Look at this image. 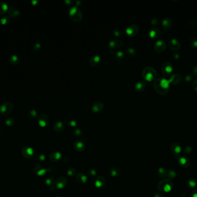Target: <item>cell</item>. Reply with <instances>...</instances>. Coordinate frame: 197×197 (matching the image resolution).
<instances>
[{
    "label": "cell",
    "mask_w": 197,
    "mask_h": 197,
    "mask_svg": "<svg viewBox=\"0 0 197 197\" xmlns=\"http://www.w3.org/2000/svg\"><path fill=\"white\" fill-rule=\"evenodd\" d=\"M157 76V72L154 68L151 67H146L142 71V77L147 81H152Z\"/></svg>",
    "instance_id": "obj_1"
},
{
    "label": "cell",
    "mask_w": 197,
    "mask_h": 197,
    "mask_svg": "<svg viewBox=\"0 0 197 197\" xmlns=\"http://www.w3.org/2000/svg\"><path fill=\"white\" fill-rule=\"evenodd\" d=\"M157 187L158 189L160 191L168 193L171 190L173 186L171 181L167 180V179H164L158 184Z\"/></svg>",
    "instance_id": "obj_2"
},
{
    "label": "cell",
    "mask_w": 197,
    "mask_h": 197,
    "mask_svg": "<svg viewBox=\"0 0 197 197\" xmlns=\"http://www.w3.org/2000/svg\"><path fill=\"white\" fill-rule=\"evenodd\" d=\"M14 105L11 102H6L0 106V113L2 116H7L12 112Z\"/></svg>",
    "instance_id": "obj_3"
},
{
    "label": "cell",
    "mask_w": 197,
    "mask_h": 197,
    "mask_svg": "<svg viewBox=\"0 0 197 197\" xmlns=\"http://www.w3.org/2000/svg\"><path fill=\"white\" fill-rule=\"evenodd\" d=\"M70 16L73 21L79 22L82 19V15L80 10L77 7H72L69 11Z\"/></svg>",
    "instance_id": "obj_4"
},
{
    "label": "cell",
    "mask_w": 197,
    "mask_h": 197,
    "mask_svg": "<svg viewBox=\"0 0 197 197\" xmlns=\"http://www.w3.org/2000/svg\"><path fill=\"white\" fill-rule=\"evenodd\" d=\"M173 67L170 62H165L163 64L161 67V71L163 74L165 76H168L172 72Z\"/></svg>",
    "instance_id": "obj_5"
},
{
    "label": "cell",
    "mask_w": 197,
    "mask_h": 197,
    "mask_svg": "<svg viewBox=\"0 0 197 197\" xmlns=\"http://www.w3.org/2000/svg\"><path fill=\"white\" fill-rule=\"evenodd\" d=\"M138 31L139 28L136 24H131L126 30V34L131 37L135 36L138 33Z\"/></svg>",
    "instance_id": "obj_6"
},
{
    "label": "cell",
    "mask_w": 197,
    "mask_h": 197,
    "mask_svg": "<svg viewBox=\"0 0 197 197\" xmlns=\"http://www.w3.org/2000/svg\"><path fill=\"white\" fill-rule=\"evenodd\" d=\"M7 12L8 13L10 17L14 19H17L20 15V12L19 9L14 6H9Z\"/></svg>",
    "instance_id": "obj_7"
},
{
    "label": "cell",
    "mask_w": 197,
    "mask_h": 197,
    "mask_svg": "<svg viewBox=\"0 0 197 197\" xmlns=\"http://www.w3.org/2000/svg\"><path fill=\"white\" fill-rule=\"evenodd\" d=\"M21 154L23 157L26 158H31L34 154V150L29 146H24L21 150Z\"/></svg>",
    "instance_id": "obj_8"
},
{
    "label": "cell",
    "mask_w": 197,
    "mask_h": 197,
    "mask_svg": "<svg viewBox=\"0 0 197 197\" xmlns=\"http://www.w3.org/2000/svg\"><path fill=\"white\" fill-rule=\"evenodd\" d=\"M154 48H155V50L156 52H158V53L163 52L166 49L165 42L162 41V40L158 41L155 43Z\"/></svg>",
    "instance_id": "obj_9"
},
{
    "label": "cell",
    "mask_w": 197,
    "mask_h": 197,
    "mask_svg": "<svg viewBox=\"0 0 197 197\" xmlns=\"http://www.w3.org/2000/svg\"><path fill=\"white\" fill-rule=\"evenodd\" d=\"M67 180L64 177H59V178L55 180V187L57 188H63L66 186Z\"/></svg>",
    "instance_id": "obj_10"
},
{
    "label": "cell",
    "mask_w": 197,
    "mask_h": 197,
    "mask_svg": "<svg viewBox=\"0 0 197 197\" xmlns=\"http://www.w3.org/2000/svg\"><path fill=\"white\" fill-rule=\"evenodd\" d=\"M39 124L42 127H45L49 124V117L46 114H41L38 117Z\"/></svg>",
    "instance_id": "obj_11"
},
{
    "label": "cell",
    "mask_w": 197,
    "mask_h": 197,
    "mask_svg": "<svg viewBox=\"0 0 197 197\" xmlns=\"http://www.w3.org/2000/svg\"><path fill=\"white\" fill-rule=\"evenodd\" d=\"M168 46L171 50H174V51H177V50L180 49V44L178 40L173 38L171 39L170 42H169Z\"/></svg>",
    "instance_id": "obj_12"
},
{
    "label": "cell",
    "mask_w": 197,
    "mask_h": 197,
    "mask_svg": "<svg viewBox=\"0 0 197 197\" xmlns=\"http://www.w3.org/2000/svg\"><path fill=\"white\" fill-rule=\"evenodd\" d=\"M181 80H182L181 76L179 74H175L171 76V78L169 79V81L172 85H176L179 84L181 82Z\"/></svg>",
    "instance_id": "obj_13"
},
{
    "label": "cell",
    "mask_w": 197,
    "mask_h": 197,
    "mask_svg": "<svg viewBox=\"0 0 197 197\" xmlns=\"http://www.w3.org/2000/svg\"><path fill=\"white\" fill-rule=\"evenodd\" d=\"M105 184V180L104 177L98 176L95 179V185L97 188H102L104 187Z\"/></svg>",
    "instance_id": "obj_14"
},
{
    "label": "cell",
    "mask_w": 197,
    "mask_h": 197,
    "mask_svg": "<svg viewBox=\"0 0 197 197\" xmlns=\"http://www.w3.org/2000/svg\"><path fill=\"white\" fill-rule=\"evenodd\" d=\"M172 25L171 19L170 18H166L163 20L162 22V28L164 31H168L171 29Z\"/></svg>",
    "instance_id": "obj_15"
},
{
    "label": "cell",
    "mask_w": 197,
    "mask_h": 197,
    "mask_svg": "<svg viewBox=\"0 0 197 197\" xmlns=\"http://www.w3.org/2000/svg\"><path fill=\"white\" fill-rule=\"evenodd\" d=\"M146 83L143 81H139L137 82L134 85V88L136 92H142L145 89Z\"/></svg>",
    "instance_id": "obj_16"
},
{
    "label": "cell",
    "mask_w": 197,
    "mask_h": 197,
    "mask_svg": "<svg viewBox=\"0 0 197 197\" xmlns=\"http://www.w3.org/2000/svg\"><path fill=\"white\" fill-rule=\"evenodd\" d=\"M74 148L75 150L79 151V152L82 151L83 150H84L85 148V144L82 141L77 140L74 143Z\"/></svg>",
    "instance_id": "obj_17"
},
{
    "label": "cell",
    "mask_w": 197,
    "mask_h": 197,
    "mask_svg": "<svg viewBox=\"0 0 197 197\" xmlns=\"http://www.w3.org/2000/svg\"><path fill=\"white\" fill-rule=\"evenodd\" d=\"M122 45V42L120 40H115L111 41L109 43V46L111 49H117L119 48Z\"/></svg>",
    "instance_id": "obj_18"
},
{
    "label": "cell",
    "mask_w": 197,
    "mask_h": 197,
    "mask_svg": "<svg viewBox=\"0 0 197 197\" xmlns=\"http://www.w3.org/2000/svg\"><path fill=\"white\" fill-rule=\"evenodd\" d=\"M34 172L36 174V175L39 176H43L44 175L46 172V170L43 166L37 165L35 166L34 168Z\"/></svg>",
    "instance_id": "obj_19"
},
{
    "label": "cell",
    "mask_w": 197,
    "mask_h": 197,
    "mask_svg": "<svg viewBox=\"0 0 197 197\" xmlns=\"http://www.w3.org/2000/svg\"><path fill=\"white\" fill-rule=\"evenodd\" d=\"M64 128H65L64 123L61 122H57L54 125V127H53V128H54V131L57 132H62V131L64 130Z\"/></svg>",
    "instance_id": "obj_20"
},
{
    "label": "cell",
    "mask_w": 197,
    "mask_h": 197,
    "mask_svg": "<svg viewBox=\"0 0 197 197\" xmlns=\"http://www.w3.org/2000/svg\"><path fill=\"white\" fill-rule=\"evenodd\" d=\"M161 35V32L160 30L158 29H154L151 30L149 32V35L151 38H157Z\"/></svg>",
    "instance_id": "obj_21"
},
{
    "label": "cell",
    "mask_w": 197,
    "mask_h": 197,
    "mask_svg": "<svg viewBox=\"0 0 197 197\" xmlns=\"http://www.w3.org/2000/svg\"><path fill=\"white\" fill-rule=\"evenodd\" d=\"M100 61V57L98 55H93L91 59L89 60V64L92 67H94L97 65L99 62Z\"/></svg>",
    "instance_id": "obj_22"
},
{
    "label": "cell",
    "mask_w": 197,
    "mask_h": 197,
    "mask_svg": "<svg viewBox=\"0 0 197 197\" xmlns=\"http://www.w3.org/2000/svg\"><path fill=\"white\" fill-rule=\"evenodd\" d=\"M104 107V104L102 102H97L94 103L92 107V110L94 112H98L102 110Z\"/></svg>",
    "instance_id": "obj_23"
},
{
    "label": "cell",
    "mask_w": 197,
    "mask_h": 197,
    "mask_svg": "<svg viewBox=\"0 0 197 197\" xmlns=\"http://www.w3.org/2000/svg\"><path fill=\"white\" fill-rule=\"evenodd\" d=\"M76 180L79 183L84 184L87 182V178L83 173H80L76 175Z\"/></svg>",
    "instance_id": "obj_24"
},
{
    "label": "cell",
    "mask_w": 197,
    "mask_h": 197,
    "mask_svg": "<svg viewBox=\"0 0 197 197\" xmlns=\"http://www.w3.org/2000/svg\"><path fill=\"white\" fill-rule=\"evenodd\" d=\"M61 157V154L58 151H55L51 154L50 156V160L52 162H56L58 160H59Z\"/></svg>",
    "instance_id": "obj_25"
},
{
    "label": "cell",
    "mask_w": 197,
    "mask_h": 197,
    "mask_svg": "<svg viewBox=\"0 0 197 197\" xmlns=\"http://www.w3.org/2000/svg\"><path fill=\"white\" fill-rule=\"evenodd\" d=\"M9 6L3 1H0V15H3L7 12Z\"/></svg>",
    "instance_id": "obj_26"
},
{
    "label": "cell",
    "mask_w": 197,
    "mask_h": 197,
    "mask_svg": "<svg viewBox=\"0 0 197 197\" xmlns=\"http://www.w3.org/2000/svg\"><path fill=\"white\" fill-rule=\"evenodd\" d=\"M109 172L111 176L113 177H118L121 174V172L119 169L115 167L111 168L109 170Z\"/></svg>",
    "instance_id": "obj_27"
},
{
    "label": "cell",
    "mask_w": 197,
    "mask_h": 197,
    "mask_svg": "<svg viewBox=\"0 0 197 197\" xmlns=\"http://www.w3.org/2000/svg\"><path fill=\"white\" fill-rule=\"evenodd\" d=\"M113 57V59L116 60H118V61H120L122 60L124 58L125 55L123 54V53L121 51H117L113 53L112 54Z\"/></svg>",
    "instance_id": "obj_28"
},
{
    "label": "cell",
    "mask_w": 197,
    "mask_h": 197,
    "mask_svg": "<svg viewBox=\"0 0 197 197\" xmlns=\"http://www.w3.org/2000/svg\"><path fill=\"white\" fill-rule=\"evenodd\" d=\"M171 150L176 155H178L179 154H180L181 152V149L180 147V145H179L177 143H173V145L171 146Z\"/></svg>",
    "instance_id": "obj_29"
},
{
    "label": "cell",
    "mask_w": 197,
    "mask_h": 197,
    "mask_svg": "<svg viewBox=\"0 0 197 197\" xmlns=\"http://www.w3.org/2000/svg\"><path fill=\"white\" fill-rule=\"evenodd\" d=\"M9 62L11 64L16 65L18 64L20 62V59L17 55H12L9 58Z\"/></svg>",
    "instance_id": "obj_30"
},
{
    "label": "cell",
    "mask_w": 197,
    "mask_h": 197,
    "mask_svg": "<svg viewBox=\"0 0 197 197\" xmlns=\"http://www.w3.org/2000/svg\"><path fill=\"white\" fill-rule=\"evenodd\" d=\"M179 164H180V165L182 166H184V167H187V166H188L189 165L190 162H189L188 159L185 157H181L179 158Z\"/></svg>",
    "instance_id": "obj_31"
},
{
    "label": "cell",
    "mask_w": 197,
    "mask_h": 197,
    "mask_svg": "<svg viewBox=\"0 0 197 197\" xmlns=\"http://www.w3.org/2000/svg\"><path fill=\"white\" fill-rule=\"evenodd\" d=\"M126 53L128 56L133 57L136 54V51L134 49H133V47H128L126 50Z\"/></svg>",
    "instance_id": "obj_32"
},
{
    "label": "cell",
    "mask_w": 197,
    "mask_h": 197,
    "mask_svg": "<svg viewBox=\"0 0 197 197\" xmlns=\"http://www.w3.org/2000/svg\"><path fill=\"white\" fill-rule=\"evenodd\" d=\"M189 45L191 47L197 48V38L195 37H193L190 39L189 41Z\"/></svg>",
    "instance_id": "obj_33"
},
{
    "label": "cell",
    "mask_w": 197,
    "mask_h": 197,
    "mask_svg": "<svg viewBox=\"0 0 197 197\" xmlns=\"http://www.w3.org/2000/svg\"><path fill=\"white\" fill-rule=\"evenodd\" d=\"M10 21H11V19H10V17L8 16H5L4 17H2V18L0 20V22H1L2 24H7L10 23Z\"/></svg>",
    "instance_id": "obj_34"
},
{
    "label": "cell",
    "mask_w": 197,
    "mask_h": 197,
    "mask_svg": "<svg viewBox=\"0 0 197 197\" xmlns=\"http://www.w3.org/2000/svg\"><path fill=\"white\" fill-rule=\"evenodd\" d=\"M27 115L29 118H35L37 116V112L35 109H31L28 112Z\"/></svg>",
    "instance_id": "obj_35"
},
{
    "label": "cell",
    "mask_w": 197,
    "mask_h": 197,
    "mask_svg": "<svg viewBox=\"0 0 197 197\" xmlns=\"http://www.w3.org/2000/svg\"><path fill=\"white\" fill-rule=\"evenodd\" d=\"M67 175L70 176H74L75 175H77L76 170H75L74 168H69V170H67Z\"/></svg>",
    "instance_id": "obj_36"
},
{
    "label": "cell",
    "mask_w": 197,
    "mask_h": 197,
    "mask_svg": "<svg viewBox=\"0 0 197 197\" xmlns=\"http://www.w3.org/2000/svg\"><path fill=\"white\" fill-rule=\"evenodd\" d=\"M73 135L76 138H80L82 136V132L79 129H76L73 132Z\"/></svg>",
    "instance_id": "obj_37"
},
{
    "label": "cell",
    "mask_w": 197,
    "mask_h": 197,
    "mask_svg": "<svg viewBox=\"0 0 197 197\" xmlns=\"http://www.w3.org/2000/svg\"><path fill=\"white\" fill-rule=\"evenodd\" d=\"M5 123L8 126H11L12 125H13V124L14 123V120L13 118L12 117H8L6 118L5 119Z\"/></svg>",
    "instance_id": "obj_38"
},
{
    "label": "cell",
    "mask_w": 197,
    "mask_h": 197,
    "mask_svg": "<svg viewBox=\"0 0 197 197\" xmlns=\"http://www.w3.org/2000/svg\"><path fill=\"white\" fill-rule=\"evenodd\" d=\"M158 174L161 178H164L166 176V171L164 168H160L158 171Z\"/></svg>",
    "instance_id": "obj_39"
},
{
    "label": "cell",
    "mask_w": 197,
    "mask_h": 197,
    "mask_svg": "<svg viewBox=\"0 0 197 197\" xmlns=\"http://www.w3.org/2000/svg\"><path fill=\"white\" fill-rule=\"evenodd\" d=\"M46 183L48 186H55V180L51 178H48L47 179H46Z\"/></svg>",
    "instance_id": "obj_40"
},
{
    "label": "cell",
    "mask_w": 197,
    "mask_h": 197,
    "mask_svg": "<svg viewBox=\"0 0 197 197\" xmlns=\"http://www.w3.org/2000/svg\"><path fill=\"white\" fill-rule=\"evenodd\" d=\"M188 185L191 188H193V187H195L196 185V182L195 181V180H194V179H190V180H188Z\"/></svg>",
    "instance_id": "obj_41"
},
{
    "label": "cell",
    "mask_w": 197,
    "mask_h": 197,
    "mask_svg": "<svg viewBox=\"0 0 197 197\" xmlns=\"http://www.w3.org/2000/svg\"><path fill=\"white\" fill-rule=\"evenodd\" d=\"M45 158L46 157L43 154H37L36 156V160L37 161H43L45 160Z\"/></svg>",
    "instance_id": "obj_42"
},
{
    "label": "cell",
    "mask_w": 197,
    "mask_h": 197,
    "mask_svg": "<svg viewBox=\"0 0 197 197\" xmlns=\"http://www.w3.org/2000/svg\"><path fill=\"white\" fill-rule=\"evenodd\" d=\"M88 174L90 176H94L96 175V172L94 170H89L88 171Z\"/></svg>",
    "instance_id": "obj_43"
},
{
    "label": "cell",
    "mask_w": 197,
    "mask_h": 197,
    "mask_svg": "<svg viewBox=\"0 0 197 197\" xmlns=\"http://www.w3.org/2000/svg\"><path fill=\"white\" fill-rule=\"evenodd\" d=\"M40 47H41V45H40V44H39V43H36V44H35L34 46H33V49H34V50H38Z\"/></svg>",
    "instance_id": "obj_44"
},
{
    "label": "cell",
    "mask_w": 197,
    "mask_h": 197,
    "mask_svg": "<svg viewBox=\"0 0 197 197\" xmlns=\"http://www.w3.org/2000/svg\"><path fill=\"white\" fill-rule=\"evenodd\" d=\"M113 35H115V36L119 37L121 34V31H119V30H115V31H113Z\"/></svg>",
    "instance_id": "obj_45"
},
{
    "label": "cell",
    "mask_w": 197,
    "mask_h": 197,
    "mask_svg": "<svg viewBox=\"0 0 197 197\" xmlns=\"http://www.w3.org/2000/svg\"><path fill=\"white\" fill-rule=\"evenodd\" d=\"M193 87L194 90H195L196 92H197V79L194 82Z\"/></svg>",
    "instance_id": "obj_46"
},
{
    "label": "cell",
    "mask_w": 197,
    "mask_h": 197,
    "mask_svg": "<svg viewBox=\"0 0 197 197\" xmlns=\"http://www.w3.org/2000/svg\"><path fill=\"white\" fill-rule=\"evenodd\" d=\"M69 125L70 126H72V127H74V126H75V125H76V122L73 120H70L69 122Z\"/></svg>",
    "instance_id": "obj_47"
},
{
    "label": "cell",
    "mask_w": 197,
    "mask_h": 197,
    "mask_svg": "<svg viewBox=\"0 0 197 197\" xmlns=\"http://www.w3.org/2000/svg\"><path fill=\"white\" fill-rule=\"evenodd\" d=\"M193 72L194 73V75L197 76V65H195V66L194 67Z\"/></svg>",
    "instance_id": "obj_48"
},
{
    "label": "cell",
    "mask_w": 197,
    "mask_h": 197,
    "mask_svg": "<svg viewBox=\"0 0 197 197\" xmlns=\"http://www.w3.org/2000/svg\"><path fill=\"white\" fill-rule=\"evenodd\" d=\"M191 197H197V190H194L192 192L191 194Z\"/></svg>",
    "instance_id": "obj_49"
},
{
    "label": "cell",
    "mask_w": 197,
    "mask_h": 197,
    "mask_svg": "<svg viewBox=\"0 0 197 197\" xmlns=\"http://www.w3.org/2000/svg\"><path fill=\"white\" fill-rule=\"evenodd\" d=\"M158 22V21L157 19H153L152 20H151V24H152L153 25H156V24H157Z\"/></svg>",
    "instance_id": "obj_50"
},
{
    "label": "cell",
    "mask_w": 197,
    "mask_h": 197,
    "mask_svg": "<svg viewBox=\"0 0 197 197\" xmlns=\"http://www.w3.org/2000/svg\"><path fill=\"white\" fill-rule=\"evenodd\" d=\"M191 76L190 75H188L186 77V81L187 82H189L191 80Z\"/></svg>",
    "instance_id": "obj_51"
},
{
    "label": "cell",
    "mask_w": 197,
    "mask_h": 197,
    "mask_svg": "<svg viewBox=\"0 0 197 197\" xmlns=\"http://www.w3.org/2000/svg\"><path fill=\"white\" fill-rule=\"evenodd\" d=\"M155 197H163V195L160 193H157V194H155Z\"/></svg>",
    "instance_id": "obj_52"
},
{
    "label": "cell",
    "mask_w": 197,
    "mask_h": 197,
    "mask_svg": "<svg viewBox=\"0 0 197 197\" xmlns=\"http://www.w3.org/2000/svg\"><path fill=\"white\" fill-rule=\"evenodd\" d=\"M32 3L34 4V5H35V3H37V1H32Z\"/></svg>",
    "instance_id": "obj_53"
},
{
    "label": "cell",
    "mask_w": 197,
    "mask_h": 197,
    "mask_svg": "<svg viewBox=\"0 0 197 197\" xmlns=\"http://www.w3.org/2000/svg\"><path fill=\"white\" fill-rule=\"evenodd\" d=\"M57 197H59V196H57Z\"/></svg>",
    "instance_id": "obj_54"
},
{
    "label": "cell",
    "mask_w": 197,
    "mask_h": 197,
    "mask_svg": "<svg viewBox=\"0 0 197 197\" xmlns=\"http://www.w3.org/2000/svg\"></svg>",
    "instance_id": "obj_55"
}]
</instances>
